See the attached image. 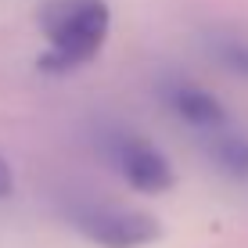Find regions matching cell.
<instances>
[{
    "label": "cell",
    "instance_id": "1",
    "mask_svg": "<svg viewBox=\"0 0 248 248\" xmlns=\"http://www.w3.org/2000/svg\"><path fill=\"white\" fill-rule=\"evenodd\" d=\"M36 22L47 40L40 68L47 76H65L97 58L112 29V11L108 0H44Z\"/></svg>",
    "mask_w": 248,
    "mask_h": 248
},
{
    "label": "cell",
    "instance_id": "2",
    "mask_svg": "<svg viewBox=\"0 0 248 248\" xmlns=\"http://www.w3.org/2000/svg\"><path fill=\"white\" fill-rule=\"evenodd\" d=\"M62 216L76 234H83L97 248H148L162 237V223L151 212L105 202V198H90V194L65 198Z\"/></svg>",
    "mask_w": 248,
    "mask_h": 248
},
{
    "label": "cell",
    "instance_id": "3",
    "mask_svg": "<svg viewBox=\"0 0 248 248\" xmlns=\"http://www.w3.org/2000/svg\"><path fill=\"white\" fill-rule=\"evenodd\" d=\"M93 148L123 176L126 187L140 194H166L176 184L173 162L166 158V151L126 123H101L93 130Z\"/></svg>",
    "mask_w": 248,
    "mask_h": 248
},
{
    "label": "cell",
    "instance_id": "4",
    "mask_svg": "<svg viewBox=\"0 0 248 248\" xmlns=\"http://www.w3.org/2000/svg\"><path fill=\"white\" fill-rule=\"evenodd\" d=\"M155 97L176 123H184L187 130L198 133V137H209V133L230 126V112L223 108V101H219L212 90H205L202 83L187 79L180 72L162 76L155 83Z\"/></svg>",
    "mask_w": 248,
    "mask_h": 248
},
{
    "label": "cell",
    "instance_id": "5",
    "mask_svg": "<svg viewBox=\"0 0 248 248\" xmlns=\"http://www.w3.org/2000/svg\"><path fill=\"white\" fill-rule=\"evenodd\" d=\"M198 140H202V148H205V155H209L216 173H223L227 180L248 184V133L245 130H237L230 123L209 137H198Z\"/></svg>",
    "mask_w": 248,
    "mask_h": 248
},
{
    "label": "cell",
    "instance_id": "6",
    "mask_svg": "<svg viewBox=\"0 0 248 248\" xmlns=\"http://www.w3.org/2000/svg\"><path fill=\"white\" fill-rule=\"evenodd\" d=\"M205 54L223 68V72L248 83V29L212 25V29L205 32Z\"/></svg>",
    "mask_w": 248,
    "mask_h": 248
},
{
    "label": "cell",
    "instance_id": "7",
    "mask_svg": "<svg viewBox=\"0 0 248 248\" xmlns=\"http://www.w3.org/2000/svg\"><path fill=\"white\" fill-rule=\"evenodd\" d=\"M11 191H15V173H11V166H7V158L0 155V198H7Z\"/></svg>",
    "mask_w": 248,
    "mask_h": 248
}]
</instances>
